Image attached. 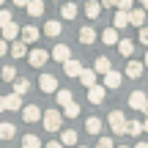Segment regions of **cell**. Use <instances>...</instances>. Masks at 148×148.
I'll return each mask as SVG.
<instances>
[{
	"label": "cell",
	"instance_id": "obj_1",
	"mask_svg": "<svg viewBox=\"0 0 148 148\" xmlns=\"http://www.w3.org/2000/svg\"><path fill=\"white\" fill-rule=\"evenodd\" d=\"M41 121H44V129L47 132H60L63 129V112L60 110H47L41 115Z\"/></svg>",
	"mask_w": 148,
	"mask_h": 148
},
{
	"label": "cell",
	"instance_id": "obj_2",
	"mask_svg": "<svg viewBox=\"0 0 148 148\" xmlns=\"http://www.w3.org/2000/svg\"><path fill=\"white\" fill-rule=\"evenodd\" d=\"M107 123H110V129L115 134H126V115H123L121 110H112L110 115H107Z\"/></svg>",
	"mask_w": 148,
	"mask_h": 148
},
{
	"label": "cell",
	"instance_id": "obj_3",
	"mask_svg": "<svg viewBox=\"0 0 148 148\" xmlns=\"http://www.w3.org/2000/svg\"><path fill=\"white\" fill-rule=\"evenodd\" d=\"M27 63L36 66V69H41L44 63H49V52L47 49H30V52H27Z\"/></svg>",
	"mask_w": 148,
	"mask_h": 148
},
{
	"label": "cell",
	"instance_id": "obj_4",
	"mask_svg": "<svg viewBox=\"0 0 148 148\" xmlns=\"http://www.w3.org/2000/svg\"><path fill=\"white\" fill-rule=\"evenodd\" d=\"M121 82H123V74L115 71V69H110V71L104 74V82H101V85L110 88V90H115V88H121Z\"/></svg>",
	"mask_w": 148,
	"mask_h": 148
},
{
	"label": "cell",
	"instance_id": "obj_5",
	"mask_svg": "<svg viewBox=\"0 0 148 148\" xmlns=\"http://www.w3.org/2000/svg\"><path fill=\"white\" fill-rule=\"evenodd\" d=\"M104 96H107L104 85H90V88H88V101H90V104H101Z\"/></svg>",
	"mask_w": 148,
	"mask_h": 148
},
{
	"label": "cell",
	"instance_id": "obj_6",
	"mask_svg": "<svg viewBox=\"0 0 148 148\" xmlns=\"http://www.w3.org/2000/svg\"><path fill=\"white\" fill-rule=\"evenodd\" d=\"M49 58H52V60H58V63H66V60L71 58V49L66 47V44H55V47H52V52H49Z\"/></svg>",
	"mask_w": 148,
	"mask_h": 148
},
{
	"label": "cell",
	"instance_id": "obj_7",
	"mask_svg": "<svg viewBox=\"0 0 148 148\" xmlns=\"http://www.w3.org/2000/svg\"><path fill=\"white\" fill-rule=\"evenodd\" d=\"M22 118H25L27 123H36V121H41V110H38L36 104H25L22 107Z\"/></svg>",
	"mask_w": 148,
	"mask_h": 148
},
{
	"label": "cell",
	"instance_id": "obj_8",
	"mask_svg": "<svg viewBox=\"0 0 148 148\" xmlns=\"http://www.w3.org/2000/svg\"><path fill=\"white\" fill-rule=\"evenodd\" d=\"M38 85H41V90H44V93H55V90H58V79H55L52 74H41Z\"/></svg>",
	"mask_w": 148,
	"mask_h": 148
},
{
	"label": "cell",
	"instance_id": "obj_9",
	"mask_svg": "<svg viewBox=\"0 0 148 148\" xmlns=\"http://www.w3.org/2000/svg\"><path fill=\"white\" fill-rule=\"evenodd\" d=\"M38 36H41V33H38L36 25H25V27H22V44H33V41H38Z\"/></svg>",
	"mask_w": 148,
	"mask_h": 148
},
{
	"label": "cell",
	"instance_id": "obj_10",
	"mask_svg": "<svg viewBox=\"0 0 148 148\" xmlns=\"http://www.w3.org/2000/svg\"><path fill=\"white\" fill-rule=\"evenodd\" d=\"M0 30H3V41H16V36H19V25H16V22H8V25H3Z\"/></svg>",
	"mask_w": 148,
	"mask_h": 148
},
{
	"label": "cell",
	"instance_id": "obj_11",
	"mask_svg": "<svg viewBox=\"0 0 148 148\" xmlns=\"http://www.w3.org/2000/svg\"><path fill=\"white\" fill-rule=\"evenodd\" d=\"M145 101H148V96L143 93V90H134V93L129 96V107H132V110H143Z\"/></svg>",
	"mask_w": 148,
	"mask_h": 148
},
{
	"label": "cell",
	"instance_id": "obj_12",
	"mask_svg": "<svg viewBox=\"0 0 148 148\" xmlns=\"http://www.w3.org/2000/svg\"><path fill=\"white\" fill-rule=\"evenodd\" d=\"M82 69H85V66L79 63V60H74V58H69V60L63 63V71L69 74V77H79V71H82Z\"/></svg>",
	"mask_w": 148,
	"mask_h": 148
},
{
	"label": "cell",
	"instance_id": "obj_13",
	"mask_svg": "<svg viewBox=\"0 0 148 148\" xmlns=\"http://www.w3.org/2000/svg\"><path fill=\"white\" fill-rule=\"evenodd\" d=\"M8 52H11V58H16V60H19V58H27V47L19 41V38H16V41L8 47Z\"/></svg>",
	"mask_w": 148,
	"mask_h": 148
},
{
	"label": "cell",
	"instance_id": "obj_14",
	"mask_svg": "<svg viewBox=\"0 0 148 148\" xmlns=\"http://www.w3.org/2000/svg\"><path fill=\"white\" fill-rule=\"evenodd\" d=\"M129 25L143 27V25H145V11H143V8H132V11H129Z\"/></svg>",
	"mask_w": 148,
	"mask_h": 148
},
{
	"label": "cell",
	"instance_id": "obj_15",
	"mask_svg": "<svg viewBox=\"0 0 148 148\" xmlns=\"http://www.w3.org/2000/svg\"><path fill=\"white\" fill-rule=\"evenodd\" d=\"M112 27H115V30H121V27H129V11H121V8H118V14L112 16Z\"/></svg>",
	"mask_w": 148,
	"mask_h": 148
},
{
	"label": "cell",
	"instance_id": "obj_16",
	"mask_svg": "<svg viewBox=\"0 0 148 148\" xmlns=\"http://www.w3.org/2000/svg\"><path fill=\"white\" fill-rule=\"evenodd\" d=\"M5 99V110H11V112H19V107H22V96H16V93H8V96H3Z\"/></svg>",
	"mask_w": 148,
	"mask_h": 148
},
{
	"label": "cell",
	"instance_id": "obj_17",
	"mask_svg": "<svg viewBox=\"0 0 148 148\" xmlns=\"http://www.w3.org/2000/svg\"><path fill=\"white\" fill-rule=\"evenodd\" d=\"M118 52H121L123 58H132L134 55V44L129 41V38H118Z\"/></svg>",
	"mask_w": 148,
	"mask_h": 148
},
{
	"label": "cell",
	"instance_id": "obj_18",
	"mask_svg": "<svg viewBox=\"0 0 148 148\" xmlns=\"http://www.w3.org/2000/svg\"><path fill=\"white\" fill-rule=\"evenodd\" d=\"M140 74H143V63H140V60H129V63H126V77L137 79Z\"/></svg>",
	"mask_w": 148,
	"mask_h": 148
},
{
	"label": "cell",
	"instance_id": "obj_19",
	"mask_svg": "<svg viewBox=\"0 0 148 148\" xmlns=\"http://www.w3.org/2000/svg\"><path fill=\"white\" fill-rule=\"evenodd\" d=\"M79 82H82L85 88L96 85V71H93V69H82V71H79Z\"/></svg>",
	"mask_w": 148,
	"mask_h": 148
},
{
	"label": "cell",
	"instance_id": "obj_20",
	"mask_svg": "<svg viewBox=\"0 0 148 148\" xmlns=\"http://www.w3.org/2000/svg\"><path fill=\"white\" fill-rule=\"evenodd\" d=\"M79 41H82L85 47H90V44L96 41V30L93 27H82V30H79Z\"/></svg>",
	"mask_w": 148,
	"mask_h": 148
},
{
	"label": "cell",
	"instance_id": "obj_21",
	"mask_svg": "<svg viewBox=\"0 0 148 148\" xmlns=\"http://www.w3.org/2000/svg\"><path fill=\"white\" fill-rule=\"evenodd\" d=\"M25 8H27V14H30V16H41L44 14V3H41V0H27Z\"/></svg>",
	"mask_w": 148,
	"mask_h": 148
},
{
	"label": "cell",
	"instance_id": "obj_22",
	"mask_svg": "<svg viewBox=\"0 0 148 148\" xmlns=\"http://www.w3.org/2000/svg\"><path fill=\"white\" fill-rule=\"evenodd\" d=\"M101 41H104L107 47H110V44H118V30L115 27H104V30H101Z\"/></svg>",
	"mask_w": 148,
	"mask_h": 148
},
{
	"label": "cell",
	"instance_id": "obj_23",
	"mask_svg": "<svg viewBox=\"0 0 148 148\" xmlns=\"http://www.w3.org/2000/svg\"><path fill=\"white\" fill-rule=\"evenodd\" d=\"M14 134H16V126H14V123H8V121L0 123V140H11Z\"/></svg>",
	"mask_w": 148,
	"mask_h": 148
},
{
	"label": "cell",
	"instance_id": "obj_24",
	"mask_svg": "<svg viewBox=\"0 0 148 148\" xmlns=\"http://www.w3.org/2000/svg\"><path fill=\"white\" fill-rule=\"evenodd\" d=\"M60 30H63V27H60V22H55V19H49L47 25H44V33H47L49 38H58V36H60Z\"/></svg>",
	"mask_w": 148,
	"mask_h": 148
},
{
	"label": "cell",
	"instance_id": "obj_25",
	"mask_svg": "<svg viewBox=\"0 0 148 148\" xmlns=\"http://www.w3.org/2000/svg\"><path fill=\"white\" fill-rule=\"evenodd\" d=\"M27 90H30V79L16 77V79H14V93H16V96H22V93H27Z\"/></svg>",
	"mask_w": 148,
	"mask_h": 148
},
{
	"label": "cell",
	"instance_id": "obj_26",
	"mask_svg": "<svg viewBox=\"0 0 148 148\" xmlns=\"http://www.w3.org/2000/svg\"><path fill=\"white\" fill-rule=\"evenodd\" d=\"M55 99H58V104H69V101H74V96H71L69 88H58L55 90Z\"/></svg>",
	"mask_w": 148,
	"mask_h": 148
},
{
	"label": "cell",
	"instance_id": "obj_27",
	"mask_svg": "<svg viewBox=\"0 0 148 148\" xmlns=\"http://www.w3.org/2000/svg\"><path fill=\"white\" fill-rule=\"evenodd\" d=\"M110 69H112V63H110L107 58H96V63H93V71H96V74H107Z\"/></svg>",
	"mask_w": 148,
	"mask_h": 148
},
{
	"label": "cell",
	"instance_id": "obj_28",
	"mask_svg": "<svg viewBox=\"0 0 148 148\" xmlns=\"http://www.w3.org/2000/svg\"><path fill=\"white\" fill-rule=\"evenodd\" d=\"M99 11H101V3H93V0H88V3H85V14H88V19H96V16H99Z\"/></svg>",
	"mask_w": 148,
	"mask_h": 148
},
{
	"label": "cell",
	"instance_id": "obj_29",
	"mask_svg": "<svg viewBox=\"0 0 148 148\" xmlns=\"http://www.w3.org/2000/svg\"><path fill=\"white\" fill-rule=\"evenodd\" d=\"M60 145H77V132H74V129H66V132L60 134Z\"/></svg>",
	"mask_w": 148,
	"mask_h": 148
},
{
	"label": "cell",
	"instance_id": "obj_30",
	"mask_svg": "<svg viewBox=\"0 0 148 148\" xmlns=\"http://www.w3.org/2000/svg\"><path fill=\"white\" fill-rule=\"evenodd\" d=\"M22 148H44V145H41V140L36 134H25L22 137Z\"/></svg>",
	"mask_w": 148,
	"mask_h": 148
},
{
	"label": "cell",
	"instance_id": "obj_31",
	"mask_svg": "<svg viewBox=\"0 0 148 148\" xmlns=\"http://www.w3.org/2000/svg\"><path fill=\"white\" fill-rule=\"evenodd\" d=\"M85 132L99 134V132H101V121H99V118H88V121H85Z\"/></svg>",
	"mask_w": 148,
	"mask_h": 148
},
{
	"label": "cell",
	"instance_id": "obj_32",
	"mask_svg": "<svg viewBox=\"0 0 148 148\" xmlns=\"http://www.w3.org/2000/svg\"><path fill=\"white\" fill-rule=\"evenodd\" d=\"M140 132H143V121H126V134L137 137Z\"/></svg>",
	"mask_w": 148,
	"mask_h": 148
},
{
	"label": "cell",
	"instance_id": "obj_33",
	"mask_svg": "<svg viewBox=\"0 0 148 148\" xmlns=\"http://www.w3.org/2000/svg\"><path fill=\"white\" fill-rule=\"evenodd\" d=\"M60 16H63V19H74V16H77V5H74V3H63Z\"/></svg>",
	"mask_w": 148,
	"mask_h": 148
},
{
	"label": "cell",
	"instance_id": "obj_34",
	"mask_svg": "<svg viewBox=\"0 0 148 148\" xmlns=\"http://www.w3.org/2000/svg\"><path fill=\"white\" fill-rule=\"evenodd\" d=\"M63 115H66V118H77V115H79V104H77V101L63 104Z\"/></svg>",
	"mask_w": 148,
	"mask_h": 148
},
{
	"label": "cell",
	"instance_id": "obj_35",
	"mask_svg": "<svg viewBox=\"0 0 148 148\" xmlns=\"http://www.w3.org/2000/svg\"><path fill=\"white\" fill-rule=\"evenodd\" d=\"M0 77H3L5 82H14V79H16V69H14V66H5V69L0 71Z\"/></svg>",
	"mask_w": 148,
	"mask_h": 148
},
{
	"label": "cell",
	"instance_id": "obj_36",
	"mask_svg": "<svg viewBox=\"0 0 148 148\" xmlns=\"http://www.w3.org/2000/svg\"><path fill=\"white\" fill-rule=\"evenodd\" d=\"M8 22H14V19H11V11L8 8H0V27L8 25Z\"/></svg>",
	"mask_w": 148,
	"mask_h": 148
},
{
	"label": "cell",
	"instance_id": "obj_37",
	"mask_svg": "<svg viewBox=\"0 0 148 148\" xmlns=\"http://www.w3.org/2000/svg\"><path fill=\"white\" fill-rule=\"evenodd\" d=\"M96 148H115V143H112L110 137H99V143H96Z\"/></svg>",
	"mask_w": 148,
	"mask_h": 148
},
{
	"label": "cell",
	"instance_id": "obj_38",
	"mask_svg": "<svg viewBox=\"0 0 148 148\" xmlns=\"http://www.w3.org/2000/svg\"><path fill=\"white\" fill-rule=\"evenodd\" d=\"M132 3H134V0H118V8H121V11H132Z\"/></svg>",
	"mask_w": 148,
	"mask_h": 148
},
{
	"label": "cell",
	"instance_id": "obj_39",
	"mask_svg": "<svg viewBox=\"0 0 148 148\" xmlns=\"http://www.w3.org/2000/svg\"><path fill=\"white\" fill-rule=\"evenodd\" d=\"M140 41H143V44H148V27H145V25L140 27Z\"/></svg>",
	"mask_w": 148,
	"mask_h": 148
},
{
	"label": "cell",
	"instance_id": "obj_40",
	"mask_svg": "<svg viewBox=\"0 0 148 148\" xmlns=\"http://www.w3.org/2000/svg\"><path fill=\"white\" fill-rule=\"evenodd\" d=\"M5 52H8V44H5V41H3V38H0V58H3V55H5Z\"/></svg>",
	"mask_w": 148,
	"mask_h": 148
},
{
	"label": "cell",
	"instance_id": "obj_41",
	"mask_svg": "<svg viewBox=\"0 0 148 148\" xmlns=\"http://www.w3.org/2000/svg\"><path fill=\"white\" fill-rule=\"evenodd\" d=\"M115 3H118V0H101V5H104V8H112Z\"/></svg>",
	"mask_w": 148,
	"mask_h": 148
},
{
	"label": "cell",
	"instance_id": "obj_42",
	"mask_svg": "<svg viewBox=\"0 0 148 148\" xmlns=\"http://www.w3.org/2000/svg\"><path fill=\"white\" fill-rule=\"evenodd\" d=\"M44 148H63V145H60V143H58V140H52V143H47V145H44Z\"/></svg>",
	"mask_w": 148,
	"mask_h": 148
},
{
	"label": "cell",
	"instance_id": "obj_43",
	"mask_svg": "<svg viewBox=\"0 0 148 148\" xmlns=\"http://www.w3.org/2000/svg\"><path fill=\"white\" fill-rule=\"evenodd\" d=\"M14 5H19V8H25V5H27V0H14Z\"/></svg>",
	"mask_w": 148,
	"mask_h": 148
},
{
	"label": "cell",
	"instance_id": "obj_44",
	"mask_svg": "<svg viewBox=\"0 0 148 148\" xmlns=\"http://www.w3.org/2000/svg\"><path fill=\"white\" fill-rule=\"evenodd\" d=\"M0 112H5V99L0 96Z\"/></svg>",
	"mask_w": 148,
	"mask_h": 148
},
{
	"label": "cell",
	"instance_id": "obj_45",
	"mask_svg": "<svg viewBox=\"0 0 148 148\" xmlns=\"http://www.w3.org/2000/svg\"><path fill=\"white\" fill-rule=\"evenodd\" d=\"M134 148H148V143H137V145H134Z\"/></svg>",
	"mask_w": 148,
	"mask_h": 148
},
{
	"label": "cell",
	"instance_id": "obj_46",
	"mask_svg": "<svg viewBox=\"0 0 148 148\" xmlns=\"http://www.w3.org/2000/svg\"><path fill=\"white\" fill-rule=\"evenodd\" d=\"M143 11H148V0H143Z\"/></svg>",
	"mask_w": 148,
	"mask_h": 148
},
{
	"label": "cell",
	"instance_id": "obj_47",
	"mask_svg": "<svg viewBox=\"0 0 148 148\" xmlns=\"http://www.w3.org/2000/svg\"><path fill=\"white\" fill-rule=\"evenodd\" d=\"M143 112H145V115H148V101H145V107H143Z\"/></svg>",
	"mask_w": 148,
	"mask_h": 148
},
{
	"label": "cell",
	"instance_id": "obj_48",
	"mask_svg": "<svg viewBox=\"0 0 148 148\" xmlns=\"http://www.w3.org/2000/svg\"><path fill=\"white\" fill-rule=\"evenodd\" d=\"M143 63H145V66H148V52H145V58H143Z\"/></svg>",
	"mask_w": 148,
	"mask_h": 148
},
{
	"label": "cell",
	"instance_id": "obj_49",
	"mask_svg": "<svg viewBox=\"0 0 148 148\" xmlns=\"http://www.w3.org/2000/svg\"><path fill=\"white\" fill-rule=\"evenodd\" d=\"M143 129H145V132H148V121H145V123H143Z\"/></svg>",
	"mask_w": 148,
	"mask_h": 148
},
{
	"label": "cell",
	"instance_id": "obj_50",
	"mask_svg": "<svg viewBox=\"0 0 148 148\" xmlns=\"http://www.w3.org/2000/svg\"><path fill=\"white\" fill-rule=\"evenodd\" d=\"M115 148H129V145H115Z\"/></svg>",
	"mask_w": 148,
	"mask_h": 148
},
{
	"label": "cell",
	"instance_id": "obj_51",
	"mask_svg": "<svg viewBox=\"0 0 148 148\" xmlns=\"http://www.w3.org/2000/svg\"><path fill=\"white\" fill-rule=\"evenodd\" d=\"M77 148H88V145H77Z\"/></svg>",
	"mask_w": 148,
	"mask_h": 148
},
{
	"label": "cell",
	"instance_id": "obj_52",
	"mask_svg": "<svg viewBox=\"0 0 148 148\" xmlns=\"http://www.w3.org/2000/svg\"><path fill=\"white\" fill-rule=\"evenodd\" d=\"M3 3H5V0H0V5H3Z\"/></svg>",
	"mask_w": 148,
	"mask_h": 148
},
{
	"label": "cell",
	"instance_id": "obj_53",
	"mask_svg": "<svg viewBox=\"0 0 148 148\" xmlns=\"http://www.w3.org/2000/svg\"><path fill=\"white\" fill-rule=\"evenodd\" d=\"M0 143H3V140H0Z\"/></svg>",
	"mask_w": 148,
	"mask_h": 148
},
{
	"label": "cell",
	"instance_id": "obj_54",
	"mask_svg": "<svg viewBox=\"0 0 148 148\" xmlns=\"http://www.w3.org/2000/svg\"><path fill=\"white\" fill-rule=\"evenodd\" d=\"M63 148H66V145H63Z\"/></svg>",
	"mask_w": 148,
	"mask_h": 148
}]
</instances>
